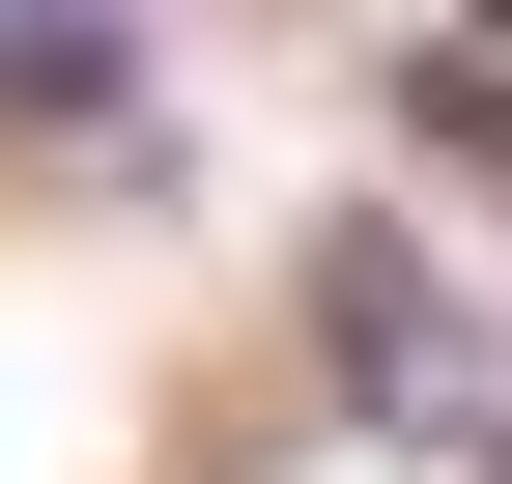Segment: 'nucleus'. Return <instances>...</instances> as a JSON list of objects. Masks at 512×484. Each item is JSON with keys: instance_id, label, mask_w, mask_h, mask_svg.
Here are the masks:
<instances>
[{"instance_id": "3", "label": "nucleus", "mask_w": 512, "mask_h": 484, "mask_svg": "<svg viewBox=\"0 0 512 484\" xmlns=\"http://www.w3.org/2000/svg\"><path fill=\"white\" fill-rule=\"evenodd\" d=\"M427 143H456L484 200H512V57H427Z\"/></svg>"}, {"instance_id": "2", "label": "nucleus", "mask_w": 512, "mask_h": 484, "mask_svg": "<svg viewBox=\"0 0 512 484\" xmlns=\"http://www.w3.org/2000/svg\"><path fill=\"white\" fill-rule=\"evenodd\" d=\"M0 114H143V57H114V0H0Z\"/></svg>"}, {"instance_id": "1", "label": "nucleus", "mask_w": 512, "mask_h": 484, "mask_svg": "<svg viewBox=\"0 0 512 484\" xmlns=\"http://www.w3.org/2000/svg\"><path fill=\"white\" fill-rule=\"evenodd\" d=\"M313 371H342L399 456L512 484V314H456V285H427V228H313Z\"/></svg>"}]
</instances>
